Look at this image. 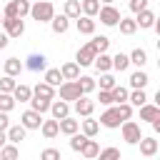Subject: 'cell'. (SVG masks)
Returning <instances> with one entry per match:
<instances>
[{
  "instance_id": "obj_1",
  "label": "cell",
  "mask_w": 160,
  "mask_h": 160,
  "mask_svg": "<svg viewBox=\"0 0 160 160\" xmlns=\"http://www.w3.org/2000/svg\"><path fill=\"white\" fill-rule=\"evenodd\" d=\"M30 15H32V20H38V22H50V20L55 18V8H52V2H48V0H38L35 5H30Z\"/></svg>"
},
{
  "instance_id": "obj_2",
  "label": "cell",
  "mask_w": 160,
  "mask_h": 160,
  "mask_svg": "<svg viewBox=\"0 0 160 160\" xmlns=\"http://www.w3.org/2000/svg\"><path fill=\"white\" fill-rule=\"evenodd\" d=\"M25 15H30V2L28 0H10L2 10V18H20L22 20Z\"/></svg>"
},
{
  "instance_id": "obj_3",
  "label": "cell",
  "mask_w": 160,
  "mask_h": 160,
  "mask_svg": "<svg viewBox=\"0 0 160 160\" xmlns=\"http://www.w3.org/2000/svg\"><path fill=\"white\" fill-rule=\"evenodd\" d=\"M98 15H100V22L102 25H108V28H115L118 22H120V10L115 8V5H100V10H98Z\"/></svg>"
},
{
  "instance_id": "obj_4",
  "label": "cell",
  "mask_w": 160,
  "mask_h": 160,
  "mask_svg": "<svg viewBox=\"0 0 160 160\" xmlns=\"http://www.w3.org/2000/svg\"><path fill=\"white\" fill-rule=\"evenodd\" d=\"M120 130H122V140H125L128 145H138V142H140V138H142L140 125H138V122H132V120H125V122L120 125Z\"/></svg>"
},
{
  "instance_id": "obj_5",
  "label": "cell",
  "mask_w": 160,
  "mask_h": 160,
  "mask_svg": "<svg viewBox=\"0 0 160 160\" xmlns=\"http://www.w3.org/2000/svg\"><path fill=\"white\" fill-rule=\"evenodd\" d=\"M80 98H82V92H80V88H78L75 80H65V82L60 85V100L75 102V100H80Z\"/></svg>"
},
{
  "instance_id": "obj_6",
  "label": "cell",
  "mask_w": 160,
  "mask_h": 160,
  "mask_svg": "<svg viewBox=\"0 0 160 160\" xmlns=\"http://www.w3.org/2000/svg\"><path fill=\"white\" fill-rule=\"evenodd\" d=\"M2 28H5L8 38H20L25 32V22L20 18H2Z\"/></svg>"
},
{
  "instance_id": "obj_7",
  "label": "cell",
  "mask_w": 160,
  "mask_h": 160,
  "mask_svg": "<svg viewBox=\"0 0 160 160\" xmlns=\"http://www.w3.org/2000/svg\"><path fill=\"white\" fill-rule=\"evenodd\" d=\"M100 125H102V128H110V130H115V128H120V125H122V120H120V115H118V108H115V105H110V108L100 115Z\"/></svg>"
},
{
  "instance_id": "obj_8",
  "label": "cell",
  "mask_w": 160,
  "mask_h": 160,
  "mask_svg": "<svg viewBox=\"0 0 160 160\" xmlns=\"http://www.w3.org/2000/svg\"><path fill=\"white\" fill-rule=\"evenodd\" d=\"M20 125H22L25 130H40V125H42V115L35 112V110H25L22 118H20Z\"/></svg>"
},
{
  "instance_id": "obj_9",
  "label": "cell",
  "mask_w": 160,
  "mask_h": 160,
  "mask_svg": "<svg viewBox=\"0 0 160 160\" xmlns=\"http://www.w3.org/2000/svg\"><path fill=\"white\" fill-rule=\"evenodd\" d=\"M98 58V52H95V48L88 42V45H82L80 50H78V55H75V62L80 65V68H85V65H92V60Z\"/></svg>"
},
{
  "instance_id": "obj_10",
  "label": "cell",
  "mask_w": 160,
  "mask_h": 160,
  "mask_svg": "<svg viewBox=\"0 0 160 160\" xmlns=\"http://www.w3.org/2000/svg\"><path fill=\"white\" fill-rule=\"evenodd\" d=\"M25 68H28L30 72L48 70V58H45L42 52H32V55H28V62H25Z\"/></svg>"
},
{
  "instance_id": "obj_11",
  "label": "cell",
  "mask_w": 160,
  "mask_h": 160,
  "mask_svg": "<svg viewBox=\"0 0 160 160\" xmlns=\"http://www.w3.org/2000/svg\"><path fill=\"white\" fill-rule=\"evenodd\" d=\"M50 112H52V120H65V118H70V102L52 100L50 102Z\"/></svg>"
},
{
  "instance_id": "obj_12",
  "label": "cell",
  "mask_w": 160,
  "mask_h": 160,
  "mask_svg": "<svg viewBox=\"0 0 160 160\" xmlns=\"http://www.w3.org/2000/svg\"><path fill=\"white\" fill-rule=\"evenodd\" d=\"M92 110H95V100H90L88 95H82L80 100H75V112H78V115L90 118V115H92Z\"/></svg>"
},
{
  "instance_id": "obj_13",
  "label": "cell",
  "mask_w": 160,
  "mask_h": 160,
  "mask_svg": "<svg viewBox=\"0 0 160 160\" xmlns=\"http://www.w3.org/2000/svg\"><path fill=\"white\" fill-rule=\"evenodd\" d=\"M5 135H8V142H12V145H20V142L25 140L28 130H25L22 125H10V128L5 130Z\"/></svg>"
},
{
  "instance_id": "obj_14",
  "label": "cell",
  "mask_w": 160,
  "mask_h": 160,
  "mask_svg": "<svg viewBox=\"0 0 160 160\" xmlns=\"http://www.w3.org/2000/svg\"><path fill=\"white\" fill-rule=\"evenodd\" d=\"M138 145H140V155H145V158H152L158 152V148H160V142L155 138H140Z\"/></svg>"
},
{
  "instance_id": "obj_15",
  "label": "cell",
  "mask_w": 160,
  "mask_h": 160,
  "mask_svg": "<svg viewBox=\"0 0 160 160\" xmlns=\"http://www.w3.org/2000/svg\"><path fill=\"white\" fill-rule=\"evenodd\" d=\"M155 20H158V18H155V12H152V10H142V12H138V15H135V25H138V28H142V30L152 28V25H155Z\"/></svg>"
},
{
  "instance_id": "obj_16",
  "label": "cell",
  "mask_w": 160,
  "mask_h": 160,
  "mask_svg": "<svg viewBox=\"0 0 160 160\" xmlns=\"http://www.w3.org/2000/svg\"><path fill=\"white\" fill-rule=\"evenodd\" d=\"M75 28H78V32H80V35H92V32H95V20H92V18L80 15V18L75 20Z\"/></svg>"
},
{
  "instance_id": "obj_17",
  "label": "cell",
  "mask_w": 160,
  "mask_h": 160,
  "mask_svg": "<svg viewBox=\"0 0 160 160\" xmlns=\"http://www.w3.org/2000/svg\"><path fill=\"white\" fill-rule=\"evenodd\" d=\"M148 82H150V78H148L145 70H135V72L130 75V88H132V90H145Z\"/></svg>"
},
{
  "instance_id": "obj_18",
  "label": "cell",
  "mask_w": 160,
  "mask_h": 160,
  "mask_svg": "<svg viewBox=\"0 0 160 160\" xmlns=\"http://www.w3.org/2000/svg\"><path fill=\"white\" fill-rule=\"evenodd\" d=\"M62 15H65L68 20H78V18H80V0H65Z\"/></svg>"
},
{
  "instance_id": "obj_19",
  "label": "cell",
  "mask_w": 160,
  "mask_h": 160,
  "mask_svg": "<svg viewBox=\"0 0 160 160\" xmlns=\"http://www.w3.org/2000/svg\"><path fill=\"white\" fill-rule=\"evenodd\" d=\"M92 65H95L98 72H110V70H112V58H110L108 52H100V55L92 60Z\"/></svg>"
},
{
  "instance_id": "obj_20",
  "label": "cell",
  "mask_w": 160,
  "mask_h": 160,
  "mask_svg": "<svg viewBox=\"0 0 160 160\" xmlns=\"http://www.w3.org/2000/svg\"><path fill=\"white\" fill-rule=\"evenodd\" d=\"M30 98H32V88H30V85H22V82L15 85V90H12V100H15V102H18V100H20V102H30Z\"/></svg>"
},
{
  "instance_id": "obj_21",
  "label": "cell",
  "mask_w": 160,
  "mask_h": 160,
  "mask_svg": "<svg viewBox=\"0 0 160 160\" xmlns=\"http://www.w3.org/2000/svg\"><path fill=\"white\" fill-rule=\"evenodd\" d=\"M140 120H148V122H155V120H160V108L158 105H142L140 108Z\"/></svg>"
},
{
  "instance_id": "obj_22",
  "label": "cell",
  "mask_w": 160,
  "mask_h": 160,
  "mask_svg": "<svg viewBox=\"0 0 160 160\" xmlns=\"http://www.w3.org/2000/svg\"><path fill=\"white\" fill-rule=\"evenodd\" d=\"M40 132H42V138H45V140H52L55 135H60L58 120H42V125H40Z\"/></svg>"
},
{
  "instance_id": "obj_23",
  "label": "cell",
  "mask_w": 160,
  "mask_h": 160,
  "mask_svg": "<svg viewBox=\"0 0 160 160\" xmlns=\"http://www.w3.org/2000/svg\"><path fill=\"white\" fill-rule=\"evenodd\" d=\"M50 28H52V32H55V35H62V32H68L70 20H68L65 15H55V18L50 20Z\"/></svg>"
},
{
  "instance_id": "obj_24",
  "label": "cell",
  "mask_w": 160,
  "mask_h": 160,
  "mask_svg": "<svg viewBox=\"0 0 160 160\" xmlns=\"http://www.w3.org/2000/svg\"><path fill=\"white\" fill-rule=\"evenodd\" d=\"M22 62H20V58H8L5 60V75H10V78H18L20 72H22Z\"/></svg>"
},
{
  "instance_id": "obj_25",
  "label": "cell",
  "mask_w": 160,
  "mask_h": 160,
  "mask_svg": "<svg viewBox=\"0 0 160 160\" xmlns=\"http://www.w3.org/2000/svg\"><path fill=\"white\" fill-rule=\"evenodd\" d=\"M60 75H62V80H78L80 78V65L78 62H65L60 68Z\"/></svg>"
},
{
  "instance_id": "obj_26",
  "label": "cell",
  "mask_w": 160,
  "mask_h": 160,
  "mask_svg": "<svg viewBox=\"0 0 160 160\" xmlns=\"http://www.w3.org/2000/svg\"><path fill=\"white\" fill-rule=\"evenodd\" d=\"M58 128H60L62 135H75V132L80 130V122L72 120V118H65V120H58Z\"/></svg>"
},
{
  "instance_id": "obj_27",
  "label": "cell",
  "mask_w": 160,
  "mask_h": 160,
  "mask_svg": "<svg viewBox=\"0 0 160 160\" xmlns=\"http://www.w3.org/2000/svg\"><path fill=\"white\" fill-rule=\"evenodd\" d=\"M75 82H78V88H80V92H82V95H90V92L98 88V82H95L90 75H80Z\"/></svg>"
},
{
  "instance_id": "obj_28",
  "label": "cell",
  "mask_w": 160,
  "mask_h": 160,
  "mask_svg": "<svg viewBox=\"0 0 160 160\" xmlns=\"http://www.w3.org/2000/svg\"><path fill=\"white\" fill-rule=\"evenodd\" d=\"M98 10H100V2L98 0H80V12L85 18H95Z\"/></svg>"
},
{
  "instance_id": "obj_29",
  "label": "cell",
  "mask_w": 160,
  "mask_h": 160,
  "mask_svg": "<svg viewBox=\"0 0 160 160\" xmlns=\"http://www.w3.org/2000/svg\"><path fill=\"white\" fill-rule=\"evenodd\" d=\"M32 95L45 98V100H52V98H55V88H50L48 82H38V85L32 88Z\"/></svg>"
},
{
  "instance_id": "obj_30",
  "label": "cell",
  "mask_w": 160,
  "mask_h": 160,
  "mask_svg": "<svg viewBox=\"0 0 160 160\" xmlns=\"http://www.w3.org/2000/svg\"><path fill=\"white\" fill-rule=\"evenodd\" d=\"M50 102H52V100H45V98L32 95V98H30V110H35V112H40V115H42V112H48V110H50Z\"/></svg>"
},
{
  "instance_id": "obj_31",
  "label": "cell",
  "mask_w": 160,
  "mask_h": 160,
  "mask_svg": "<svg viewBox=\"0 0 160 160\" xmlns=\"http://www.w3.org/2000/svg\"><path fill=\"white\" fill-rule=\"evenodd\" d=\"M98 132H100V122L92 120V118H85V120H82V135H85V138H95Z\"/></svg>"
},
{
  "instance_id": "obj_32",
  "label": "cell",
  "mask_w": 160,
  "mask_h": 160,
  "mask_svg": "<svg viewBox=\"0 0 160 160\" xmlns=\"http://www.w3.org/2000/svg\"><path fill=\"white\" fill-rule=\"evenodd\" d=\"M80 152H82V155H85L88 160H92V158H98V152H100V145H98V140H92V138H88Z\"/></svg>"
},
{
  "instance_id": "obj_33",
  "label": "cell",
  "mask_w": 160,
  "mask_h": 160,
  "mask_svg": "<svg viewBox=\"0 0 160 160\" xmlns=\"http://www.w3.org/2000/svg\"><path fill=\"white\" fill-rule=\"evenodd\" d=\"M130 68V58L125 55V52H118V55H112V70H118V72H125Z\"/></svg>"
},
{
  "instance_id": "obj_34",
  "label": "cell",
  "mask_w": 160,
  "mask_h": 160,
  "mask_svg": "<svg viewBox=\"0 0 160 160\" xmlns=\"http://www.w3.org/2000/svg\"><path fill=\"white\" fill-rule=\"evenodd\" d=\"M42 82H48L50 88H60V85H62V75H60V70H55V68L45 70V80H42Z\"/></svg>"
},
{
  "instance_id": "obj_35",
  "label": "cell",
  "mask_w": 160,
  "mask_h": 160,
  "mask_svg": "<svg viewBox=\"0 0 160 160\" xmlns=\"http://www.w3.org/2000/svg\"><path fill=\"white\" fill-rule=\"evenodd\" d=\"M145 102H148V95H145V90H132V92H128V105L142 108Z\"/></svg>"
},
{
  "instance_id": "obj_36",
  "label": "cell",
  "mask_w": 160,
  "mask_h": 160,
  "mask_svg": "<svg viewBox=\"0 0 160 160\" xmlns=\"http://www.w3.org/2000/svg\"><path fill=\"white\" fill-rule=\"evenodd\" d=\"M0 160H20V152H18V145L8 142L0 148Z\"/></svg>"
},
{
  "instance_id": "obj_37",
  "label": "cell",
  "mask_w": 160,
  "mask_h": 160,
  "mask_svg": "<svg viewBox=\"0 0 160 160\" xmlns=\"http://www.w3.org/2000/svg\"><path fill=\"white\" fill-rule=\"evenodd\" d=\"M118 28H120V32H122V35H135V30H138L135 18H120Z\"/></svg>"
},
{
  "instance_id": "obj_38",
  "label": "cell",
  "mask_w": 160,
  "mask_h": 160,
  "mask_svg": "<svg viewBox=\"0 0 160 160\" xmlns=\"http://www.w3.org/2000/svg\"><path fill=\"white\" fill-rule=\"evenodd\" d=\"M90 45L95 48L98 55H100V52H108V48H110V38H105V35H95V38L90 40Z\"/></svg>"
},
{
  "instance_id": "obj_39",
  "label": "cell",
  "mask_w": 160,
  "mask_h": 160,
  "mask_svg": "<svg viewBox=\"0 0 160 160\" xmlns=\"http://www.w3.org/2000/svg\"><path fill=\"white\" fill-rule=\"evenodd\" d=\"M128 58H130V62H132V65H138L140 70H142V65L148 62V52H145L142 48H135V50H132V52H130Z\"/></svg>"
},
{
  "instance_id": "obj_40",
  "label": "cell",
  "mask_w": 160,
  "mask_h": 160,
  "mask_svg": "<svg viewBox=\"0 0 160 160\" xmlns=\"http://www.w3.org/2000/svg\"><path fill=\"white\" fill-rule=\"evenodd\" d=\"M110 98H112V105L128 102V88H122V85H115V88L110 90Z\"/></svg>"
},
{
  "instance_id": "obj_41",
  "label": "cell",
  "mask_w": 160,
  "mask_h": 160,
  "mask_svg": "<svg viewBox=\"0 0 160 160\" xmlns=\"http://www.w3.org/2000/svg\"><path fill=\"white\" fill-rule=\"evenodd\" d=\"M15 78H10V75H2L0 78V92H8V95H12V90H15Z\"/></svg>"
},
{
  "instance_id": "obj_42",
  "label": "cell",
  "mask_w": 160,
  "mask_h": 160,
  "mask_svg": "<svg viewBox=\"0 0 160 160\" xmlns=\"http://www.w3.org/2000/svg\"><path fill=\"white\" fill-rule=\"evenodd\" d=\"M15 108V100H12V95H8V92H0V112H10Z\"/></svg>"
},
{
  "instance_id": "obj_43",
  "label": "cell",
  "mask_w": 160,
  "mask_h": 160,
  "mask_svg": "<svg viewBox=\"0 0 160 160\" xmlns=\"http://www.w3.org/2000/svg\"><path fill=\"white\" fill-rule=\"evenodd\" d=\"M98 160H120V150L118 148H105L98 152Z\"/></svg>"
},
{
  "instance_id": "obj_44",
  "label": "cell",
  "mask_w": 160,
  "mask_h": 160,
  "mask_svg": "<svg viewBox=\"0 0 160 160\" xmlns=\"http://www.w3.org/2000/svg\"><path fill=\"white\" fill-rule=\"evenodd\" d=\"M118 82H115V78L110 75V72H100V90H112Z\"/></svg>"
},
{
  "instance_id": "obj_45",
  "label": "cell",
  "mask_w": 160,
  "mask_h": 160,
  "mask_svg": "<svg viewBox=\"0 0 160 160\" xmlns=\"http://www.w3.org/2000/svg\"><path fill=\"white\" fill-rule=\"evenodd\" d=\"M115 108H118V115H120V120H122V122L132 118V105H128V102H120V105H115Z\"/></svg>"
},
{
  "instance_id": "obj_46",
  "label": "cell",
  "mask_w": 160,
  "mask_h": 160,
  "mask_svg": "<svg viewBox=\"0 0 160 160\" xmlns=\"http://www.w3.org/2000/svg\"><path fill=\"white\" fill-rule=\"evenodd\" d=\"M85 140H88L85 135H78V132H75V135H70V148H72L75 152H80L82 145H85Z\"/></svg>"
},
{
  "instance_id": "obj_47",
  "label": "cell",
  "mask_w": 160,
  "mask_h": 160,
  "mask_svg": "<svg viewBox=\"0 0 160 160\" xmlns=\"http://www.w3.org/2000/svg\"><path fill=\"white\" fill-rule=\"evenodd\" d=\"M40 160H60V150H55V148H45V150L40 152Z\"/></svg>"
},
{
  "instance_id": "obj_48",
  "label": "cell",
  "mask_w": 160,
  "mask_h": 160,
  "mask_svg": "<svg viewBox=\"0 0 160 160\" xmlns=\"http://www.w3.org/2000/svg\"><path fill=\"white\" fill-rule=\"evenodd\" d=\"M130 10L138 15V12H142V10H148V0H130Z\"/></svg>"
},
{
  "instance_id": "obj_49",
  "label": "cell",
  "mask_w": 160,
  "mask_h": 160,
  "mask_svg": "<svg viewBox=\"0 0 160 160\" xmlns=\"http://www.w3.org/2000/svg\"><path fill=\"white\" fill-rule=\"evenodd\" d=\"M98 100H100V105H105V108H110V105H112V98H110V90H100V95H98Z\"/></svg>"
},
{
  "instance_id": "obj_50",
  "label": "cell",
  "mask_w": 160,
  "mask_h": 160,
  "mask_svg": "<svg viewBox=\"0 0 160 160\" xmlns=\"http://www.w3.org/2000/svg\"><path fill=\"white\" fill-rule=\"evenodd\" d=\"M10 128V118H8V112H0V132H5Z\"/></svg>"
},
{
  "instance_id": "obj_51",
  "label": "cell",
  "mask_w": 160,
  "mask_h": 160,
  "mask_svg": "<svg viewBox=\"0 0 160 160\" xmlns=\"http://www.w3.org/2000/svg\"><path fill=\"white\" fill-rule=\"evenodd\" d=\"M8 42H10V38H8L5 32H0V50H2V48H8Z\"/></svg>"
},
{
  "instance_id": "obj_52",
  "label": "cell",
  "mask_w": 160,
  "mask_h": 160,
  "mask_svg": "<svg viewBox=\"0 0 160 160\" xmlns=\"http://www.w3.org/2000/svg\"><path fill=\"white\" fill-rule=\"evenodd\" d=\"M2 145H8V135H5V132H0V148H2Z\"/></svg>"
},
{
  "instance_id": "obj_53",
  "label": "cell",
  "mask_w": 160,
  "mask_h": 160,
  "mask_svg": "<svg viewBox=\"0 0 160 160\" xmlns=\"http://www.w3.org/2000/svg\"><path fill=\"white\" fill-rule=\"evenodd\" d=\"M98 2H102V5H112L115 0H98Z\"/></svg>"
},
{
  "instance_id": "obj_54",
  "label": "cell",
  "mask_w": 160,
  "mask_h": 160,
  "mask_svg": "<svg viewBox=\"0 0 160 160\" xmlns=\"http://www.w3.org/2000/svg\"><path fill=\"white\" fill-rule=\"evenodd\" d=\"M0 25H2V15H0Z\"/></svg>"
},
{
  "instance_id": "obj_55",
  "label": "cell",
  "mask_w": 160,
  "mask_h": 160,
  "mask_svg": "<svg viewBox=\"0 0 160 160\" xmlns=\"http://www.w3.org/2000/svg\"><path fill=\"white\" fill-rule=\"evenodd\" d=\"M60 160H62V158H60Z\"/></svg>"
}]
</instances>
